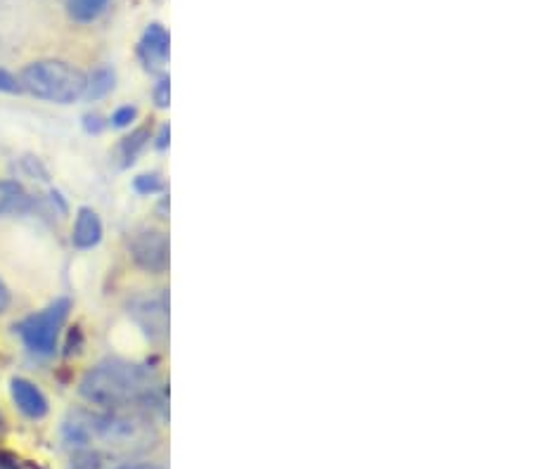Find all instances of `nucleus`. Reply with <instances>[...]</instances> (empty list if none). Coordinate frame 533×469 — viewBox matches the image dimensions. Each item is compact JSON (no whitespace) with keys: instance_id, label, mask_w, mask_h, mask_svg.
Returning <instances> with one entry per match:
<instances>
[{"instance_id":"nucleus-1","label":"nucleus","mask_w":533,"mask_h":469,"mask_svg":"<svg viewBox=\"0 0 533 469\" xmlns=\"http://www.w3.org/2000/svg\"><path fill=\"white\" fill-rule=\"evenodd\" d=\"M150 417L138 410H72L62 422V441L72 451H145L150 446Z\"/></svg>"},{"instance_id":"nucleus-2","label":"nucleus","mask_w":533,"mask_h":469,"mask_svg":"<svg viewBox=\"0 0 533 469\" xmlns=\"http://www.w3.org/2000/svg\"><path fill=\"white\" fill-rule=\"evenodd\" d=\"M79 394L102 410H138L159 406V387L150 370L136 363L109 358L83 375Z\"/></svg>"},{"instance_id":"nucleus-3","label":"nucleus","mask_w":533,"mask_h":469,"mask_svg":"<svg viewBox=\"0 0 533 469\" xmlns=\"http://www.w3.org/2000/svg\"><path fill=\"white\" fill-rule=\"evenodd\" d=\"M22 91H27L38 100L57 102V105H72L83 98L86 91V76L72 64L60 60H41L29 64L19 76Z\"/></svg>"},{"instance_id":"nucleus-4","label":"nucleus","mask_w":533,"mask_h":469,"mask_svg":"<svg viewBox=\"0 0 533 469\" xmlns=\"http://www.w3.org/2000/svg\"><path fill=\"white\" fill-rule=\"evenodd\" d=\"M69 308H72V301L57 299L48 308H43L41 313H34V316L24 318L17 325L19 337L24 339L29 351L38 353V356H53L60 330L69 316Z\"/></svg>"},{"instance_id":"nucleus-5","label":"nucleus","mask_w":533,"mask_h":469,"mask_svg":"<svg viewBox=\"0 0 533 469\" xmlns=\"http://www.w3.org/2000/svg\"><path fill=\"white\" fill-rule=\"evenodd\" d=\"M169 237L162 230L143 228L133 235L131 240V256L138 268L147 273H164L169 268Z\"/></svg>"},{"instance_id":"nucleus-6","label":"nucleus","mask_w":533,"mask_h":469,"mask_svg":"<svg viewBox=\"0 0 533 469\" xmlns=\"http://www.w3.org/2000/svg\"><path fill=\"white\" fill-rule=\"evenodd\" d=\"M128 313L147 337L162 342L169 334V297L166 294H145L128 304Z\"/></svg>"},{"instance_id":"nucleus-7","label":"nucleus","mask_w":533,"mask_h":469,"mask_svg":"<svg viewBox=\"0 0 533 469\" xmlns=\"http://www.w3.org/2000/svg\"><path fill=\"white\" fill-rule=\"evenodd\" d=\"M169 53H171L169 31L157 22L150 24V27L143 31L138 43L140 62H143L145 69H150V72H159V69H164L166 62H169Z\"/></svg>"},{"instance_id":"nucleus-8","label":"nucleus","mask_w":533,"mask_h":469,"mask_svg":"<svg viewBox=\"0 0 533 469\" xmlns=\"http://www.w3.org/2000/svg\"><path fill=\"white\" fill-rule=\"evenodd\" d=\"M10 391L17 408L31 417V420H41V417L48 415V398L43 396V391L34 382H29L24 377H15L10 382Z\"/></svg>"},{"instance_id":"nucleus-9","label":"nucleus","mask_w":533,"mask_h":469,"mask_svg":"<svg viewBox=\"0 0 533 469\" xmlns=\"http://www.w3.org/2000/svg\"><path fill=\"white\" fill-rule=\"evenodd\" d=\"M100 240H102L100 216L88 207L79 209V214H76V223H74V233H72L74 247L76 249H93V247H98Z\"/></svg>"},{"instance_id":"nucleus-10","label":"nucleus","mask_w":533,"mask_h":469,"mask_svg":"<svg viewBox=\"0 0 533 469\" xmlns=\"http://www.w3.org/2000/svg\"><path fill=\"white\" fill-rule=\"evenodd\" d=\"M31 207L29 192L17 181H0V216L24 214Z\"/></svg>"},{"instance_id":"nucleus-11","label":"nucleus","mask_w":533,"mask_h":469,"mask_svg":"<svg viewBox=\"0 0 533 469\" xmlns=\"http://www.w3.org/2000/svg\"><path fill=\"white\" fill-rule=\"evenodd\" d=\"M114 83H117V74H114V69L98 67L91 76H86V91H83V98L86 100L105 98L107 93H112Z\"/></svg>"},{"instance_id":"nucleus-12","label":"nucleus","mask_w":533,"mask_h":469,"mask_svg":"<svg viewBox=\"0 0 533 469\" xmlns=\"http://www.w3.org/2000/svg\"><path fill=\"white\" fill-rule=\"evenodd\" d=\"M109 0H67V12L74 22L88 24L95 22L107 10Z\"/></svg>"},{"instance_id":"nucleus-13","label":"nucleus","mask_w":533,"mask_h":469,"mask_svg":"<svg viewBox=\"0 0 533 469\" xmlns=\"http://www.w3.org/2000/svg\"><path fill=\"white\" fill-rule=\"evenodd\" d=\"M147 140H150V128H147V126L138 128V131H133L131 136L124 138V143H121V152H124L126 164H133V162H136L138 154L145 150Z\"/></svg>"},{"instance_id":"nucleus-14","label":"nucleus","mask_w":533,"mask_h":469,"mask_svg":"<svg viewBox=\"0 0 533 469\" xmlns=\"http://www.w3.org/2000/svg\"><path fill=\"white\" fill-rule=\"evenodd\" d=\"M133 188H136L138 195H157V192L164 190V181L157 173H145V176H138L133 181Z\"/></svg>"},{"instance_id":"nucleus-15","label":"nucleus","mask_w":533,"mask_h":469,"mask_svg":"<svg viewBox=\"0 0 533 469\" xmlns=\"http://www.w3.org/2000/svg\"><path fill=\"white\" fill-rule=\"evenodd\" d=\"M138 117V109L136 107H119L117 112L112 114V126L114 128H126L131 126L133 121Z\"/></svg>"},{"instance_id":"nucleus-16","label":"nucleus","mask_w":533,"mask_h":469,"mask_svg":"<svg viewBox=\"0 0 533 469\" xmlns=\"http://www.w3.org/2000/svg\"><path fill=\"white\" fill-rule=\"evenodd\" d=\"M169 100H171V81L166 79H159L157 86H154V102H157V107L166 109L169 107Z\"/></svg>"},{"instance_id":"nucleus-17","label":"nucleus","mask_w":533,"mask_h":469,"mask_svg":"<svg viewBox=\"0 0 533 469\" xmlns=\"http://www.w3.org/2000/svg\"><path fill=\"white\" fill-rule=\"evenodd\" d=\"M0 91L3 93H22V83H19L17 76L5 72V69H0Z\"/></svg>"},{"instance_id":"nucleus-18","label":"nucleus","mask_w":533,"mask_h":469,"mask_svg":"<svg viewBox=\"0 0 533 469\" xmlns=\"http://www.w3.org/2000/svg\"><path fill=\"white\" fill-rule=\"evenodd\" d=\"M0 469H24L19 458H15L12 453H0Z\"/></svg>"},{"instance_id":"nucleus-19","label":"nucleus","mask_w":533,"mask_h":469,"mask_svg":"<svg viewBox=\"0 0 533 469\" xmlns=\"http://www.w3.org/2000/svg\"><path fill=\"white\" fill-rule=\"evenodd\" d=\"M114 469H164L154 462H124V465H117Z\"/></svg>"},{"instance_id":"nucleus-20","label":"nucleus","mask_w":533,"mask_h":469,"mask_svg":"<svg viewBox=\"0 0 533 469\" xmlns=\"http://www.w3.org/2000/svg\"><path fill=\"white\" fill-rule=\"evenodd\" d=\"M100 117L98 114H86V131L88 133H98L102 131V124H100Z\"/></svg>"},{"instance_id":"nucleus-21","label":"nucleus","mask_w":533,"mask_h":469,"mask_svg":"<svg viewBox=\"0 0 533 469\" xmlns=\"http://www.w3.org/2000/svg\"><path fill=\"white\" fill-rule=\"evenodd\" d=\"M169 136H171L169 124H164L162 131H159V136H157V147H159V150H166V147H169Z\"/></svg>"},{"instance_id":"nucleus-22","label":"nucleus","mask_w":533,"mask_h":469,"mask_svg":"<svg viewBox=\"0 0 533 469\" xmlns=\"http://www.w3.org/2000/svg\"><path fill=\"white\" fill-rule=\"evenodd\" d=\"M8 306H10V292L8 287L3 285V280H0V313L8 311Z\"/></svg>"},{"instance_id":"nucleus-23","label":"nucleus","mask_w":533,"mask_h":469,"mask_svg":"<svg viewBox=\"0 0 533 469\" xmlns=\"http://www.w3.org/2000/svg\"><path fill=\"white\" fill-rule=\"evenodd\" d=\"M100 469H105V467H100Z\"/></svg>"}]
</instances>
